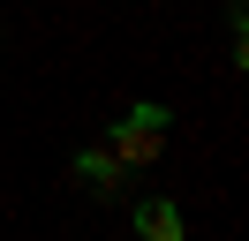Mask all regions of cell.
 I'll return each instance as SVG.
<instances>
[{"label": "cell", "instance_id": "1", "mask_svg": "<svg viewBox=\"0 0 249 241\" xmlns=\"http://www.w3.org/2000/svg\"><path fill=\"white\" fill-rule=\"evenodd\" d=\"M106 151L128 166V173H136V166H151L159 151H166V105H128V113H121V128L106 136Z\"/></svg>", "mask_w": 249, "mask_h": 241}, {"label": "cell", "instance_id": "2", "mask_svg": "<svg viewBox=\"0 0 249 241\" xmlns=\"http://www.w3.org/2000/svg\"><path fill=\"white\" fill-rule=\"evenodd\" d=\"M68 173H76V189H91V196H98V204H113V196H121V189H128V166H121V158H113V151H106V143H83V151H76V158H68Z\"/></svg>", "mask_w": 249, "mask_h": 241}, {"label": "cell", "instance_id": "3", "mask_svg": "<svg viewBox=\"0 0 249 241\" xmlns=\"http://www.w3.org/2000/svg\"><path fill=\"white\" fill-rule=\"evenodd\" d=\"M136 241H189L181 204H174V196H143L136 204Z\"/></svg>", "mask_w": 249, "mask_h": 241}]
</instances>
